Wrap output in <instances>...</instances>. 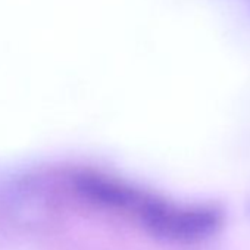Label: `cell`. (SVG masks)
<instances>
[{
	"label": "cell",
	"instance_id": "obj_2",
	"mask_svg": "<svg viewBox=\"0 0 250 250\" xmlns=\"http://www.w3.org/2000/svg\"><path fill=\"white\" fill-rule=\"evenodd\" d=\"M74 187L84 199L107 208H130L140 210L145 203V199H142L133 190L93 174H81L75 177Z\"/></svg>",
	"mask_w": 250,
	"mask_h": 250
},
{
	"label": "cell",
	"instance_id": "obj_1",
	"mask_svg": "<svg viewBox=\"0 0 250 250\" xmlns=\"http://www.w3.org/2000/svg\"><path fill=\"white\" fill-rule=\"evenodd\" d=\"M139 213L155 235L172 241L203 240L218 229L221 221L209 209H181L153 200H145Z\"/></svg>",
	"mask_w": 250,
	"mask_h": 250
}]
</instances>
